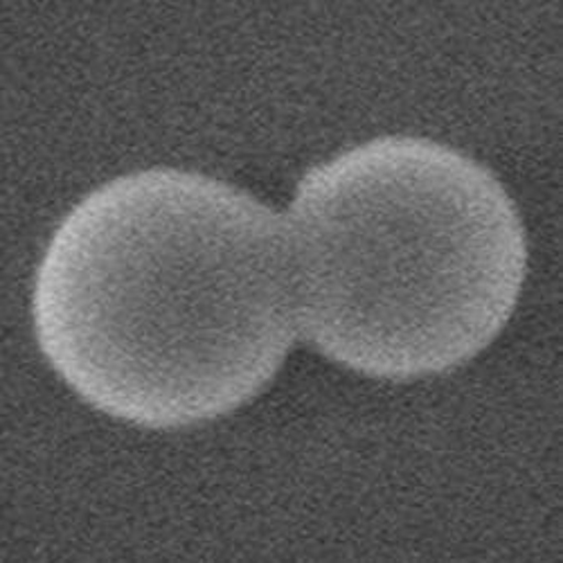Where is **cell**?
<instances>
[{"label":"cell","mask_w":563,"mask_h":563,"mask_svg":"<svg viewBox=\"0 0 563 563\" xmlns=\"http://www.w3.org/2000/svg\"><path fill=\"white\" fill-rule=\"evenodd\" d=\"M285 230L298 334L367 379L474 361L528 275L526 225L498 176L421 135H379L309 167Z\"/></svg>","instance_id":"obj_2"},{"label":"cell","mask_w":563,"mask_h":563,"mask_svg":"<svg viewBox=\"0 0 563 563\" xmlns=\"http://www.w3.org/2000/svg\"><path fill=\"white\" fill-rule=\"evenodd\" d=\"M32 327L57 377L111 419L176 431L225 417L298 336L285 214L195 169L120 174L51 234Z\"/></svg>","instance_id":"obj_1"}]
</instances>
